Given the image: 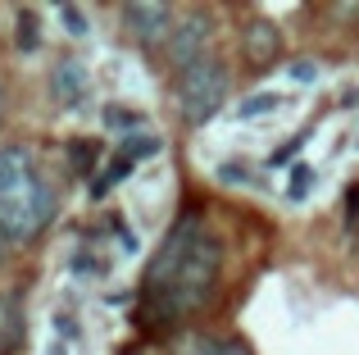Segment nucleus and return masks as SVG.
I'll list each match as a JSON object with an SVG mask.
<instances>
[{"mask_svg": "<svg viewBox=\"0 0 359 355\" xmlns=\"http://www.w3.org/2000/svg\"><path fill=\"white\" fill-rule=\"evenodd\" d=\"M27 342V319H23V305L18 296L0 292V355H18Z\"/></svg>", "mask_w": 359, "mask_h": 355, "instance_id": "8", "label": "nucleus"}, {"mask_svg": "<svg viewBox=\"0 0 359 355\" xmlns=\"http://www.w3.org/2000/svg\"><path fill=\"white\" fill-rule=\"evenodd\" d=\"M118 18H123V27H128V36L146 55L164 51L168 36H173V27H177V9L164 5V0H128V5L118 9Z\"/></svg>", "mask_w": 359, "mask_h": 355, "instance_id": "4", "label": "nucleus"}, {"mask_svg": "<svg viewBox=\"0 0 359 355\" xmlns=\"http://www.w3.org/2000/svg\"><path fill=\"white\" fill-rule=\"evenodd\" d=\"M55 187L46 182V173L36 169V155L23 142L0 146V237L9 246L41 237L55 223Z\"/></svg>", "mask_w": 359, "mask_h": 355, "instance_id": "2", "label": "nucleus"}, {"mask_svg": "<svg viewBox=\"0 0 359 355\" xmlns=\"http://www.w3.org/2000/svg\"><path fill=\"white\" fill-rule=\"evenodd\" d=\"M228 91H232V69H228V60H223L219 51H210L205 60H196L191 69L173 73V105L191 128L210 123V119L223 109Z\"/></svg>", "mask_w": 359, "mask_h": 355, "instance_id": "3", "label": "nucleus"}, {"mask_svg": "<svg viewBox=\"0 0 359 355\" xmlns=\"http://www.w3.org/2000/svg\"><path fill=\"white\" fill-rule=\"evenodd\" d=\"M50 87L60 96V105H82V96H87V69L78 60H60L50 73Z\"/></svg>", "mask_w": 359, "mask_h": 355, "instance_id": "9", "label": "nucleus"}, {"mask_svg": "<svg viewBox=\"0 0 359 355\" xmlns=\"http://www.w3.org/2000/svg\"><path fill=\"white\" fill-rule=\"evenodd\" d=\"M219 274H223V237L210 228L201 210H182L141 269L137 323L146 333H159V337L187 328V319H196L214 301Z\"/></svg>", "mask_w": 359, "mask_h": 355, "instance_id": "1", "label": "nucleus"}, {"mask_svg": "<svg viewBox=\"0 0 359 355\" xmlns=\"http://www.w3.org/2000/svg\"><path fill=\"white\" fill-rule=\"evenodd\" d=\"M5 114H9V87H5V78H0V123H5Z\"/></svg>", "mask_w": 359, "mask_h": 355, "instance_id": "11", "label": "nucleus"}, {"mask_svg": "<svg viewBox=\"0 0 359 355\" xmlns=\"http://www.w3.org/2000/svg\"><path fill=\"white\" fill-rule=\"evenodd\" d=\"M5 260H9V241L0 237V264H5Z\"/></svg>", "mask_w": 359, "mask_h": 355, "instance_id": "12", "label": "nucleus"}, {"mask_svg": "<svg viewBox=\"0 0 359 355\" xmlns=\"http://www.w3.org/2000/svg\"><path fill=\"white\" fill-rule=\"evenodd\" d=\"M18 23H23V32H18V46H23V51H32V46H36V32H32V9H23V14H18Z\"/></svg>", "mask_w": 359, "mask_h": 355, "instance_id": "10", "label": "nucleus"}, {"mask_svg": "<svg viewBox=\"0 0 359 355\" xmlns=\"http://www.w3.org/2000/svg\"><path fill=\"white\" fill-rule=\"evenodd\" d=\"M173 355H255L232 333H187L173 342Z\"/></svg>", "mask_w": 359, "mask_h": 355, "instance_id": "7", "label": "nucleus"}, {"mask_svg": "<svg viewBox=\"0 0 359 355\" xmlns=\"http://www.w3.org/2000/svg\"><path fill=\"white\" fill-rule=\"evenodd\" d=\"M241 60L250 69H273L282 60V27L273 18H250L241 27Z\"/></svg>", "mask_w": 359, "mask_h": 355, "instance_id": "6", "label": "nucleus"}, {"mask_svg": "<svg viewBox=\"0 0 359 355\" xmlns=\"http://www.w3.org/2000/svg\"><path fill=\"white\" fill-rule=\"evenodd\" d=\"M214 18L205 14V9H191L187 18H177V27H173V36H168V46L159 55H164V69L168 73H182V69H191L196 60H205V55L214 51Z\"/></svg>", "mask_w": 359, "mask_h": 355, "instance_id": "5", "label": "nucleus"}]
</instances>
